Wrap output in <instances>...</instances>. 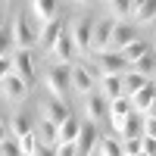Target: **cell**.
<instances>
[{
	"instance_id": "obj_1",
	"label": "cell",
	"mask_w": 156,
	"mask_h": 156,
	"mask_svg": "<svg viewBox=\"0 0 156 156\" xmlns=\"http://www.w3.org/2000/svg\"><path fill=\"white\" fill-rule=\"evenodd\" d=\"M44 81H47V90H50V97H59V100H66V94L72 90V66H62V62H53V66H47V75H44Z\"/></svg>"
},
{
	"instance_id": "obj_2",
	"label": "cell",
	"mask_w": 156,
	"mask_h": 156,
	"mask_svg": "<svg viewBox=\"0 0 156 156\" xmlns=\"http://www.w3.org/2000/svg\"><path fill=\"white\" fill-rule=\"evenodd\" d=\"M94 25H97V16H94V12H84V16H78V19L72 22L69 34H72L75 50H81V53H90V37H94Z\"/></svg>"
},
{
	"instance_id": "obj_3",
	"label": "cell",
	"mask_w": 156,
	"mask_h": 156,
	"mask_svg": "<svg viewBox=\"0 0 156 156\" xmlns=\"http://www.w3.org/2000/svg\"><path fill=\"white\" fill-rule=\"evenodd\" d=\"M12 41H16V50H31L37 44V31H34V25L25 12H19L12 19Z\"/></svg>"
},
{
	"instance_id": "obj_4",
	"label": "cell",
	"mask_w": 156,
	"mask_h": 156,
	"mask_svg": "<svg viewBox=\"0 0 156 156\" xmlns=\"http://www.w3.org/2000/svg\"><path fill=\"white\" fill-rule=\"evenodd\" d=\"M41 119L50 122V125H56V128H62V125L72 119V109L66 106V100L47 97V100H41Z\"/></svg>"
},
{
	"instance_id": "obj_5",
	"label": "cell",
	"mask_w": 156,
	"mask_h": 156,
	"mask_svg": "<svg viewBox=\"0 0 156 156\" xmlns=\"http://www.w3.org/2000/svg\"><path fill=\"white\" fill-rule=\"evenodd\" d=\"M97 75L90 72V66L87 62H72V90H78L81 97H87V94H94L97 90Z\"/></svg>"
},
{
	"instance_id": "obj_6",
	"label": "cell",
	"mask_w": 156,
	"mask_h": 156,
	"mask_svg": "<svg viewBox=\"0 0 156 156\" xmlns=\"http://www.w3.org/2000/svg\"><path fill=\"white\" fill-rule=\"evenodd\" d=\"M112 28H115V19H109V16H97L94 37H90V53H106V50H109Z\"/></svg>"
},
{
	"instance_id": "obj_7",
	"label": "cell",
	"mask_w": 156,
	"mask_h": 156,
	"mask_svg": "<svg viewBox=\"0 0 156 156\" xmlns=\"http://www.w3.org/2000/svg\"><path fill=\"white\" fill-rule=\"evenodd\" d=\"M81 106H84V115H87V122H103V119H109V100L100 94V90H94V94H87L81 100Z\"/></svg>"
},
{
	"instance_id": "obj_8",
	"label": "cell",
	"mask_w": 156,
	"mask_h": 156,
	"mask_svg": "<svg viewBox=\"0 0 156 156\" xmlns=\"http://www.w3.org/2000/svg\"><path fill=\"white\" fill-rule=\"evenodd\" d=\"M0 97L9 100V103H22L25 97H28V81H25V78H19L16 72L6 75L3 81H0Z\"/></svg>"
},
{
	"instance_id": "obj_9",
	"label": "cell",
	"mask_w": 156,
	"mask_h": 156,
	"mask_svg": "<svg viewBox=\"0 0 156 156\" xmlns=\"http://www.w3.org/2000/svg\"><path fill=\"white\" fill-rule=\"evenodd\" d=\"M137 41V31H134V22H115L112 28V41H109V53H122V50Z\"/></svg>"
},
{
	"instance_id": "obj_10",
	"label": "cell",
	"mask_w": 156,
	"mask_h": 156,
	"mask_svg": "<svg viewBox=\"0 0 156 156\" xmlns=\"http://www.w3.org/2000/svg\"><path fill=\"white\" fill-rule=\"evenodd\" d=\"M28 9H31V16H34V22L41 25V28L59 19V3H56V0H34Z\"/></svg>"
},
{
	"instance_id": "obj_11",
	"label": "cell",
	"mask_w": 156,
	"mask_h": 156,
	"mask_svg": "<svg viewBox=\"0 0 156 156\" xmlns=\"http://www.w3.org/2000/svg\"><path fill=\"white\" fill-rule=\"evenodd\" d=\"M131 112H134V103H131V97L109 100V125H112L119 134H122V125H125V119H128Z\"/></svg>"
},
{
	"instance_id": "obj_12",
	"label": "cell",
	"mask_w": 156,
	"mask_h": 156,
	"mask_svg": "<svg viewBox=\"0 0 156 156\" xmlns=\"http://www.w3.org/2000/svg\"><path fill=\"white\" fill-rule=\"evenodd\" d=\"M97 66H100L103 75H125L128 69H131L122 53H109V50L106 53H97Z\"/></svg>"
},
{
	"instance_id": "obj_13",
	"label": "cell",
	"mask_w": 156,
	"mask_h": 156,
	"mask_svg": "<svg viewBox=\"0 0 156 156\" xmlns=\"http://www.w3.org/2000/svg\"><path fill=\"white\" fill-rule=\"evenodd\" d=\"M50 56H53V62H62V66H72V56H75V44H72V34L69 28L62 31L56 37V44L50 47Z\"/></svg>"
},
{
	"instance_id": "obj_14",
	"label": "cell",
	"mask_w": 156,
	"mask_h": 156,
	"mask_svg": "<svg viewBox=\"0 0 156 156\" xmlns=\"http://www.w3.org/2000/svg\"><path fill=\"white\" fill-rule=\"evenodd\" d=\"M137 6H140V0H112V3H106V16L115 19V22H131L137 16Z\"/></svg>"
},
{
	"instance_id": "obj_15",
	"label": "cell",
	"mask_w": 156,
	"mask_h": 156,
	"mask_svg": "<svg viewBox=\"0 0 156 156\" xmlns=\"http://www.w3.org/2000/svg\"><path fill=\"white\" fill-rule=\"evenodd\" d=\"M12 72H16L19 78H25V81H34V53L31 50H16L12 53Z\"/></svg>"
},
{
	"instance_id": "obj_16",
	"label": "cell",
	"mask_w": 156,
	"mask_h": 156,
	"mask_svg": "<svg viewBox=\"0 0 156 156\" xmlns=\"http://www.w3.org/2000/svg\"><path fill=\"white\" fill-rule=\"evenodd\" d=\"M9 134L12 137H28V134H34V122H31V112H25V109H19V112H12L9 115Z\"/></svg>"
},
{
	"instance_id": "obj_17",
	"label": "cell",
	"mask_w": 156,
	"mask_h": 156,
	"mask_svg": "<svg viewBox=\"0 0 156 156\" xmlns=\"http://www.w3.org/2000/svg\"><path fill=\"white\" fill-rule=\"evenodd\" d=\"M97 90L106 100H119V97H125V87H122V75H100V84H97Z\"/></svg>"
},
{
	"instance_id": "obj_18",
	"label": "cell",
	"mask_w": 156,
	"mask_h": 156,
	"mask_svg": "<svg viewBox=\"0 0 156 156\" xmlns=\"http://www.w3.org/2000/svg\"><path fill=\"white\" fill-rule=\"evenodd\" d=\"M131 103H134V112H137V115H147V112L153 109V103H156V84L150 81L144 90H140V94L131 97Z\"/></svg>"
},
{
	"instance_id": "obj_19",
	"label": "cell",
	"mask_w": 156,
	"mask_h": 156,
	"mask_svg": "<svg viewBox=\"0 0 156 156\" xmlns=\"http://www.w3.org/2000/svg\"><path fill=\"white\" fill-rule=\"evenodd\" d=\"M62 31H66V25H62V19H56V22H50V25H44V28L37 31V44L50 50V47L56 44V37H59Z\"/></svg>"
},
{
	"instance_id": "obj_20",
	"label": "cell",
	"mask_w": 156,
	"mask_h": 156,
	"mask_svg": "<svg viewBox=\"0 0 156 156\" xmlns=\"http://www.w3.org/2000/svg\"><path fill=\"white\" fill-rule=\"evenodd\" d=\"M34 134H37V140H41L44 147H59V128L56 125H50V122H37V128H34Z\"/></svg>"
},
{
	"instance_id": "obj_21",
	"label": "cell",
	"mask_w": 156,
	"mask_h": 156,
	"mask_svg": "<svg viewBox=\"0 0 156 156\" xmlns=\"http://www.w3.org/2000/svg\"><path fill=\"white\" fill-rule=\"evenodd\" d=\"M150 84V78H144V75H137V72H125L122 75V87H125V97H134V94H140Z\"/></svg>"
},
{
	"instance_id": "obj_22",
	"label": "cell",
	"mask_w": 156,
	"mask_h": 156,
	"mask_svg": "<svg viewBox=\"0 0 156 156\" xmlns=\"http://www.w3.org/2000/svg\"><path fill=\"white\" fill-rule=\"evenodd\" d=\"M147 53H150V47H147V41H140V37H137V41H131V44L122 50V56L128 59V66H134V62H137L140 56H147Z\"/></svg>"
},
{
	"instance_id": "obj_23",
	"label": "cell",
	"mask_w": 156,
	"mask_h": 156,
	"mask_svg": "<svg viewBox=\"0 0 156 156\" xmlns=\"http://www.w3.org/2000/svg\"><path fill=\"white\" fill-rule=\"evenodd\" d=\"M78 134H81V122H78L75 115H72V119L59 128V144H75V140H78Z\"/></svg>"
},
{
	"instance_id": "obj_24",
	"label": "cell",
	"mask_w": 156,
	"mask_h": 156,
	"mask_svg": "<svg viewBox=\"0 0 156 156\" xmlns=\"http://www.w3.org/2000/svg\"><path fill=\"white\" fill-rule=\"evenodd\" d=\"M137 137H144V134H140V115L131 112L125 119V125H122V140H137Z\"/></svg>"
},
{
	"instance_id": "obj_25",
	"label": "cell",
	"mask_w": 156,
	"mask_h": 156,
	"mask_svg": "<svg viewBox=\"0 0 156 156\" xmlns=\"http://www.w3.org/2000/svg\"><path fill=\"white\" fill-rule=\"evenodd\" d=\"M153 19H156V0H140L137 16H134V25H150Z\"/></svg>"
},
{
	"instance_id": "obj_26",
	"label": "cell",
	"mask_w": 156,
	"mask_h": 156,
	"mask_svg": "<svg viewBox=\"0 0 156 156\" xmlns=\"http://www.w3.org/2000/svg\"><path fill=\"white\" fill-rule=\"evenodd\" d=\"M97 153L100 156H125V150H122V140H115V137H100V144H97Z\"/></svg>"
},
{
	"instance_id": "obj_27",
	"label": "cell",
	"mask_w": 156,
	"mask_h": 156,
	"mask_svg": "<svg viewBox=\"0 0 156 156\" xmlns=\"http://www.w3.org/2000/svg\"><path fill=\"white\" fill-rule=\"evenodd\" d=\"M128 72H137V75H144V78H150V75H156V56L153 53H147V56H140L137 62Z\"/></svg>"
},
{
	"instance_id": "obj_28",
	"label": "cell",
	"mask_w": 156,
	"mask_h": 156,
	"mask_svg": "<svg viewBox=\"0 0 156 156\" xmlns=\"http://www.w3.org/2000/svg\"><path fill=\"white\" fill-rule=\"evenodd\" d=\"M16 41H12V25H3L0 28V56H12L16 53Z\"/></svg>"
},
{
	"instance_id": "obj_29",
	"label": "cell",
	"mask_w": 156,
	"mask_h": 156,
	"mask_svg": "<svg viewBox=\"0 0 156 156\" xmlns=\"http://www.w3.org/2000/svg\"><path fill=\"white\" fill-rule=\"evenodd\" d=\"M0 156H25V153H22V147H19V137L6 134L3 140H0Z\"/></svg>"
},
{
	"instance_id": "obj_30",
	"label": "cell",
	"mask_w": 156,
	"mask_h": 156,
	"mask_svg": "<svg viewBox=\"0 0 156 156\" xmlns=\"http://www.w3.org/2000/svg\"><path fill=\"white\" fill-rule=\"evenodd\" d=\"M19 147H22L25 156H34L37 147H41V140H37V134H28V137H22V140H19Z\"/></svg>"
},
{
	"instance_id": "obj_31",
	"label": "cell",
	"mask_w": 156,
	"mask_h": 156,
	"mask_svg": "<svg viewBox=\"0 0 156 156\" xmlns=\"http://www.w3.org/2000/svg\"><path fill=\"white\" fill-rule=\"evenodd\" d=\"M144 137H156V103H153V109L144 115Z\"/></svg>"
},
{
	"instance_id": "obj_32",
	"label": "cell",
	"mask_w": 156,
	"mask_h": 156,
	"mask_svg": "<svg viewBox=\"0 0 156 156\" xmlns=\"http://www.w3.org/2000/svg\"><path fill=\"white\" fill-rule=\"evenodd\" d=\"M122 150H125V156H140V153H144V137H137V140H122Z\"/></svg>"
},
{
	"instance_id": "obj_33",
	"label": "cell",
	"mask_w": 156,
	"mask_h": 156,
	"mask_svg": "<svg viewBox=\"0 0 156 156\" xmlns=\"http://www.w3.org/2000/svg\"><path fill=\"white\" fill-rule=\"evenodd\" d=\"M6 75H12V56H0V81Z\"/></svg>"
},
{
	"instance_id": "obj_34",
	"label": "cell",
	"mask_w": 156,
	"mask_h": 156,
	"mask_svg": "<svg viewBox=\"0 0 156 156\" xmlns=\"http://www.w3.org/2000/svg\"><path fill=\"white\" fill-rule=\"evenodd\" d=\"M56 156H78V150H75V144H59Z\"/></svg>"
},
{
	"instance_id": "obj_35",
	"label": "cell",
	"mask_w": 156,
	"mask_h": 156,
	"mask_svg": "<svg viewBox=\"0 0 156 156\" xmlns=\"http://www.w3.org/2000/svg\"><path fill=\"white\" fill-rule=\"evenodd\" d=\"M144 156H156V137H144Z\"/></svg>"
},
{
	"instance_id": "obj_36",
	"label": "cell",
	"mask_w": 156,
	"mask_h": 156,
	"mask_svg": "<svg viewBox=\"0 0 156 156\" xmlns=\"http://www.w3.org/2000/svg\"><path fill=\"white\" fill-rule=\"evenodd\" d=\"M34 156H56V147H44V144H41Z\"/></svg>"
},
{
	"instance_id": "obj_37",
	"label": "cell",
	"mask_w": 156,
	"mask_h": 156,
	"mask_svg": "<svg viewBox=\"0 0 156 156\" xmlns=\"http://www.w3.org/2000/svg\"><path fill=\"white\" fill-rule=\"evenodd\" d=\"M6 137V131H3V115H0V140Z\"/></svg>"
},
{
	"instance_id": "obj_38",
	"label": "cell",
	"mask_w": 156,
	"mask_h": 156,
	"mask_svg": "<svg viewBox=\"0 0 156 156\" xmlns=\"http://www.w3.org/2000/svg\"><path fill=\"white\" fill-rule=\"evenodd\" d=\"M3 25H6V19H3V9H0V28H3Z\"/></svg>"
},
{
	"instance_id": "obj_39",
	"label": "cell",
	"mask_w": 156,
	"mask_h": 156,
	"mask_svg": "<svg viewBox=\"0 0 156 156\" xmlns=\"http://www.w3.org/2000/svg\"><path fill=\"white\" fill-rule=\"evenodd\" d=\"M140 156H144V153H140Z\"/></svg>"
}]
</instances>
